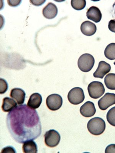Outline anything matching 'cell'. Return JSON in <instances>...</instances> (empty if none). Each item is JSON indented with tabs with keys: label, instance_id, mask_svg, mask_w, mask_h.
Returning a JSON list of instances; mask_svg holds the SVG:
<instances>
[{
	"label": "cell",
	"instance_id": "3957f363",
	"mask_svg": "<svg viewBox=\"0 0 115 153\" xmlns=\"http://www.w3.org/2000/svg\"><path fill=\"white\" fill-rule=\"evenodd\" d=\"M94 63L93 56L89 53H86L80 56L77 62V65L81 71L88 72L93 68Z\"/></svg>",
	"mask_w": 115,
	"mask_h": 153
},
{
	"label": "cell",
	"instance_id": "7c38bea8",
	"mask_svg": "<svg viewBox=\"0 0 115 153\" xmlns=\"http://www.w3.org/2000/svg\"><path fill=\"white\" fill-rule=\"evenodd\" d=\"M81 30L85 35L91 36L95 33L97 30V27L94 23L91 21H86L81 24Z\"/></svg>",
	"mask_w": 115,
	"mask_h": 153
},
{
	"label": "cell",
	"instance_id": "ba28073f",
	"mask_svg": "<svg viewBox=\"0 0 115 153\" xmlns=\"http://www.w3.org/2000/svg\"><path fill=\"white\" fill-rule=\"evenodd\" d=\"M115 104V94L107 93L98 102L99 108L105 111L109 107Z\"/></svg>",
	"mask_w": 115,
	"mask_h": 153
},
{
	"label": "cell",
	"instance_id": "277c9868",
	"mask_svg": "<svg viewBox=\"0 0 115 153\" xmlns=\"http://www.w3.org/2000/svg\"><path fill=\"white\" fill-rule=\"evenodd\" d=\"M88 90L89 96L94 99L101 97L105 91L103 84L99 81H93L90 83L88 86Z\"/></svg>",
	"mask_w": 115,
	"mask_h": 153
},
{
	"label": "cell",
	"instance_id": "5b68a950",
	"mask_svg": "<svg viewBox=\"0 0 115 153\" xmlns=\"http://www.w3.org/2000/svg\"><path fill=\"white\" fill-rule=\"evenodd\" d=\"M68 99L72 104L77 105L81 104L85 99L83 90L79 87L72 88L68 94Z\"/></svg>",
	"mask_w": 115,
	"mask_h": 153
},
{
	"label": "cell",
	"instance_id": "6da1fadb",
	"mask_svg": "<svg viewBox=\"0 0 115 153\" xmlns=\"http://www.w3.org/2000/svg\"><path fill=\"white\" fill-rule=\"evenodd\" d=\"M6 123L12 137L18 143L34 140L41 135V123L38 114L25 104L17 106L9 112Z\"/></svg>",
	"mask_w": 115,
	"mask_h": 153
},
{
	"label": "cell",
	"instance_id": "d4e9b609",
	"mask_svg": "<svg viewBox=\"0 0 115 153\" xmlns=\"http://www.w3.org/2000/svg\"><path fill=\"white\" fill-rule=\"evenodd\" d=\"M1 153H16L15 150L12 146H7L2 149Z\"/></svg>",
	"mask_w": 115,
	"mask_h": 153
},
{
	"label": "cell",
	"instance_id": "603a6c76",
	"mask_svg": "<svg viewBox=\"0 0 115 153\" xmlns=\"http://www.w3.org/2000/svg\"><path fill=\"white\" fill-rule=\"evenodd\" d=\"M22 2L21 1H18V0H8L7 1V3L9 6L13 7H15L18 6V5L21 3Z\"/></svg>",
	"mask_w": 115,
	"mask_h": 153
},
{
	"label": "cell",
	"instance_id": "4fadbf2b",
	"mask_svg": "<svg viewBox=\"0 0 115 153\" xmlns=\"http://www.w3.org/2000/svg\"><path fill=\"white\" fill-rule=\"evenodd\" d=\"M86 16L88 19L95 23H98L101 21L102 15L98 7L93 6L88 9L86 13Z\"/></svg>",
	"mask_w": 115,
	"mask_h": 153
},
{
	"label": "cell",
	"instance_id": "e0dca14e",
	"mask_svg": "<svg viewBox=\"0 0 115 153\" xmlns=\"http://www.w3.org/2000/svg\"><path fill=\"white\" fill-rule=\"evenodd\" d=\"M23 152L25 153H37L38 147L37 144L33 140L27 141L22 146Z\"/></svg>",
	"mask_w": 115,
	"mask_h": 153
},
{
	"label": "cell",
	"instance_id": "2e32d148",
	"mask_svg": "<svg viewBox=\"0 0 115 153\" xmlns=\"http://www.w3.org/2000/svg\"><path fill=\"white\" fill-rule=\"evenodd\" d=\"M17 103L15 100L10 98H4L2 105V111L4 112L11 111L17 106Z\"/></svg>",
	"mask_w": 115,
	"mask_h": 153
},
{
	"label": "cell",
	"instance_id": "d6986e66",
	"mask_svg": "<svg viewBox=\"0 0 115 153\" xmlns=\"http://www.w3.org/2000/svg\"><path fill=\"white\" fill-rule=\"evenodd\" d=\"M104 55L108 59H115V43H112L109 44L104 51Z\"/></svg>",
	"mask_w": 115,
	"mask_h": 153
},
{
	"label": "cell",
	"instance_id": "f1b7e54d",
	"mask_svg": "<svg viewBox=\"0 0 115 153\" xmlns=\"http://www.w3.org/2000/svg\"><path fill=\"white\" fill-rule=\"evenodd\" d=\"M114 65H115V62L114 63Z\"/></svg>",
	"mask_w": 115,
	"mask_h": 153
},
{
	"label": "cell",
	"instance_id": "9c48e42d",
	"mask_svg": "<svg viewBox=\"0 0 115 153\" xmlns=\"http://www.w3.org/2000/svg\"><path fill=\"white\" fill-rule=\"evenodd\" d=\"M58 9L57 6L52 2H49L43 8L42 14L47 19H52L55 18L58 14Z\"/></svg>",
	"mask_w": 115,
	"mask_h": 153
},
{
	"label": "cell",
	"instance_id": "cb8c5ba5",
	"mask_svg": "<svg viewBox=\"0 0 115 153\" xmlns=\"http://www.w3.org/2000/svg\"><path fill=\"white\" fill-rule=\"evenodd\" d=\"M105 153H115V144H110L107 146L105 149Z\"/></svg>",
	"mask_w": 115,
	"mask_h": 153
},
{
	"label": "cell",
	"instance_id": "30bf717a",
	"mask_svg": "<svg viewBox=\"0 0 115 153\" xmlns=\"http://www.w3.org/2000/svg\"><path fill=\"white\" fill-rule=\"evenodd\" d=\"M80 112L81 114L85 117H93L96 112L94 104L92 102H86L80 108Z\"/></svg>",
	"mask_w": 115,
	"mask_h": 153
},
{
	"label": "cell",
	"instance_id": "7402d4cb",
	"mask_svg": "<svg viewBox=\"0 0 115 153\" xmlns=\"http://www.w3.org/2000/svg\"><path fill=\"white\" fill-rule=\"evenodd\" d=\"M8 89V84L6 80L0 79V93L1 94L6 93Z\"/></svg>",
	"mask_w": 115,
	"mask_h": 153
},
{
	"label": "cell",
	"instance_id": "ffe728a7",
	"mask_svg": "<svg viewBox=\"0 0 115 153\" xmlns=\"http://www.w3.org/2000/svg\"><path fill=\"white\" fill-rule=\"evenodd\" d=\"M71 3L72 7L77 10H83L85 7L86 4L85 0H72Z\"/></svg>",
	"mask_w": 115,
	"mask_h": 153
},
{
	"label": "cell",
	"instance_id": "7a4b0ae2",
	"mask_svg": "<svg viewBox=\"0 0 115 153\" xmlns=\"http://www.w3.org/2000/svg\"><path fill=\"white\" fill-rule=\"evenodd\" d=\"M106 125L101 118L96 117L90 119L87 124L88 131L94 135H101L105 131Z\"/></svg>",
	"mask_w": 115,
	"mask_h": 153
},
{
	"label": "cell",
	"instance_id": "4316f807",
	"mask_svg": "<svg viewBox=\"0 0 115 153\" xmlns=\"http://www.w3.org/2000/svg\"><path fill=\"white\" fill-rule=\"evenodd\" d=\"M30 2L34 6H39L43 4L46 2V1H41V0H35V1H32L30 0Z\"/></svg>",
	"mask_w": 115,
	"mask_h": 153
},
{
	"label": "cell",
	"instance_id": "44dd1931",
	"mask_svg": "<svg viewBox=\"0 0 115 153\" xmlns=\"http://www.w3.org/2000/svg\"><path fill=\"white\" fill-rule=\"evenodd\" d=\"M106 118L109 124L115 127V107L111 108L107 113Z\"/></svg>",
	"mask_w": 115,
	"mask_h": 153
},
{
	"label": "cell",
	"instance_id": "484cf974",
	"mask_svg": "<svg viewBox=\"0 0 115 153\" xmlns=\"http://www.w3.org/2000/svg\"><path fill=\"white\" fill-rule=\"evenodd\" d=\"M108 28L111 31L115 33V19L111 20L109 21L108 25Z\"/></svg>",
	"mask_w": 115,
	"mask_h": 153
},
{
	"label": "cell",
	"instance_id": "52a82bcc",
	"mask_svg": "<svg viewBox=\"0 0 115 153\" xmlns=\"http://www.w3.org/2000/svg\"><path fill=\"white\" fill-rule=\"evenodd\" d=\"M46 104L48 108L51 111H57L62 106V98L58 94H52L47 97Z\"/></svg>",
	"mask_w": 115,
	"mask_h": 153
},
{
	"label": "cell",
	"instance_id": "5bb4252c",
	"mask_svg": "<svg viewBox=\"0 0 115 153\" xmlns=\"http://www.w3.org/2000/svg\"><path fill=\"white\" fill-rule=\"evenodd\" d=\"M10 96L17 101V104L22 105L24 102L25 96V91L21 88H13L10 91Z\"/></svg>",
	"mask_w": 115,
	"mask_h": 153
},
{
	"label": "cell",
	"instance_id": "8fae6325",
	"mask_svg": "<svg viewBox=\"0 0 115 153\" xmlns=\"http://www.w3.org/2000/svg\"><path fill=\"white\" fill-rule=\"evenodd\" d=\"M111 70V66L109 64L104 61H100L99 63L98 68L93 74V76L95 78L103 79Z\"/></svg>",
	"mask_w": 115,
	"mask_h": 153
},
{
	"label": "cell",
	"instance_id": "83f0119b",
	"mask_svg": "<svg viewBox=\"0 0 115 153\" xmlns=\"http://www.w3.org/2000/svg\"><path fill=\"white\" fill-rule=\"evenodd\" d=\"M112 16L113 17H115V2L113 6V9L112 10Z\"/></svg>",
	"mask_w": 115,
	"mask_h": 153
},
{
	"label": "cell",
	"instance_id": "8992f818",
	"mask_svg": "<svg viewBox=\"0 0 115 153\" xmlns=\"http://www.w3.org/2000/svg\"><path fill=\"white\" fill-rule=\"evenodd\" d=\"M44 137L45 144L49 147H56L60 141V135L57 131L53 129L46 131Z\"/></svg>",
	"mask_w": 115,
	"mask_h": 153
},
{
	"label": "cell",
	"instance_id": "ac0fdd59",
	"mask_svg": "<svg viewBox=\"0 0 115 153\" xmlns=\"http://www.w3.org/2000/svg\"><path fill=\"white\" fill-rule=\"evenodd\" d=\"M104 83L107 88L115 90V74H108L104 78Z\"/></svg>",
	"mask_w": 115,
	"mask_h": 153
},
{
	"label": "cell",
	"instance_id": "9a60e30c",
	"mask_svg": "<svg viewBox=\"0 0 115 153\" xmlns=\"http://www.w3.org/2000/svg\"><path fill=\"white\" fill-rule=\"evenodd\" d=\"M42 102V96L40 94L33 93L30 96L27 103V105L33 109H37L39 107Z\"/></svg>",
	"mask_w": 115,
	"mask_h": 153
}]
</instances>
